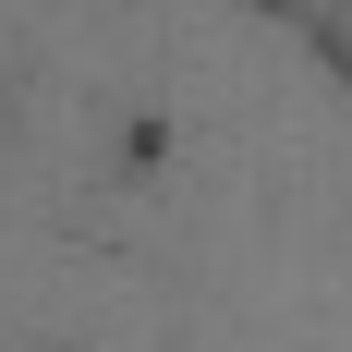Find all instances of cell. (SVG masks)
I'll list each match as a JSON object with an SVG mask.
<instances>
[{"instance_id":"7a4b0ae2","label":"cell","mask_w":352,"mask_h":352,"mask_svg":"<svg viewBox=\"0 0 352 352\" xmlns=\"http://www.w3.org/2000/svg\"><path fill=\"white\" fill-rule=\"evenodd\" d=\"M280 12H292V25H316L328 49H340V61H352V0H280Z\"/></svg>"},{"instance_id":"6da1fadb","label":"cell","mask_w":352,"mask_h":352,"mask_svg":"<svg viewBox=\"0 0 352 352\" xmlns=\"http://www.w3.org/2000/svg\"><path fill=\"white\" fill-rule=\"evenodd\" d=\"M0 352H352V61L280 0H0Z\"/></svg>"}]
</instances>
